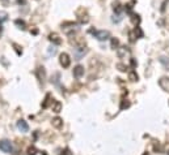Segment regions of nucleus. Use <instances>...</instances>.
Returning a JSON list of instances; mask_svg holds the SVG:
<instances>
[{
	"label": "nucleus",
	"mask_w": 169,
	"mask_h": 155,
	"mask_svg": "<svg viewBox=\"0 0 169 155\" xmlns=\"http://www.w3.org/2000/svg\"><path fill=\"white\" fill-rule=\"evenodd\" d=\"M47 54H49V56H54L55 54H57V48L53 46V47H50L49 51H47Z\"/></svg>",
	"instance_id": "obj_29"
},
{
	"label": "nucleus",
	"mask_w": 169,
	"mask_h": 155,
	"mask_svg": "<svg viewBox=\"0 0 169 155\" xmlns=\"http://www.w3.org/2000/svg\"><path fill=\"white\" fill-rule=\"evenodd\" d=\"M135 4V0H131L128 4H126L125 5V9H126V12H131V9H132V5Z\"/></svg>",
	"instance_id": "obj_25"
},
{
	"label": "nucleus",
	"mask_w": 169,
	"mask_h": 155,
	"mask_svg": "<svg viewBox=\"0 0 169 155\" xmlns=\"http://www.w3.org/2000/svg\"><path fill=\"white\" fill-rule=\"evenodd\" d=\"M130 18H131V22L134 23V25H139V23H140V16L139 14L131 13V14H130Z\"/></svg>",
	"instance_id": "obj_18"
},
{
	"label": "nucleus",
	"mask_w": 169,
	"mask_h": 155,
	"mask_svg": "<svg viewBox=\"0 0 169 155\" xmlns=\"http://www.w3.org/2000/svg\"><path fill=\"white\" fill-rule=\"evenodd\" d=\"M51 124H53L54 128L60 129L62 126H63V120H62L60 117H54V119H53V121H51Z\"/></svg>",
	"instance_id": "obj_15"
},
{
	"label": "nucleus",
	"mask_w": 169,
	"mask_h": 155,
	"mask_svg": "<svg viewBox=\"0 0 169 155\" xmlns=\"http://www.w3.org/2000/svg\"><path fill=\"white\" fill-rule=\"evenodd\" d=\"M7 17H8V14L5 13V12H0V22H2V21H5Z\"/></svg>",
	"instance_id": "obj_30"
},
{
	"label": "nucleus",
	"mask_w": 169,
	"mask_h": 155,
	"mask_svg": "<svg viewBox=\"0 0 169 155\" xmlns=\"http://www.w3.org/2000/svg\"><path fill=\"white\" fill-rule=\"evenodd\" d=\"M117 68H118V70H119V72H126V70H127V67H126L125 64H122V63H118Z\"/></svg>",
	"instance_id": "obj_26"
},
{
	"label": "nucleus",
	"mask_w": 169,
	"mask_h": 155,
	"mask_svg": "<svg viewBox=\"0 0 169 155\" xmlns=\"http://www.w3.org/2000/svg\"><path fill=\"white\" fill-rule=\"evenodd\" d=\"M128 107H130V102L127 101V99H122L119 108H121V110H125V108H128Z\"/></svg>",
	"instance_id": "obj_23"
},
{
	"label": "nucleus",
	"mask_w": 169,
	"mask_h": 155,
	"mask_svg": "<svg viewBox=\"0 0 169 155\" xmlns=\"http://www.w3.org/2000/svg\"><path fill=\"white\" fill-rule=\"evenodd\" d=\"M71 43L75 45L76 47H83L85 45V41H84V38H81V37H75L73 39H71Z\"/></svg>",
	"instance_id": "obj_12"
},
{
	"label": "nucleus",
	"mask_w": 169,
	"mask_h": 155,
	"mask_svg": "<svg viewBox=\"0 0 169 155\" xmlns=\"http://www.w3.org/2000/svg\"><path fill=\"white\" fill-rule=\"evenodd\" d=\"M76 16H77V21L80 23H86L89 21L88 12H86L84 8H79V9L76 11Z\"/></svg>",
	"instance_id": "obj_2"
},
{
	"label": "nucleus",
	"mask_w": 169,
	"mask_h": 155,
	"mask_svg": "<svg viewBox=\"0 0 169 155\" xmlns=\"http://www.w3.org/2000/svg\"><path fill=\"white\" fill-rule=\"evenodd\" d=\"M37 154V149L34 147V146H30L29 149H28V155H35Z\"/></svg>",
	"instance_id": "obj_27"
},
{
	"label": "nucleus",
	"mask_w": 169,
	"mask_h": 155,
	"mask_svg": "<svg viewBox=\"0 0 169 155\" xmlns=\"http://www.w3.org/2000/svg\"><path fill=\"white\" fill-rule=\"evenodd\" d=\"M113 11L115 12L117 14H119L121 12H122V4L118 2V0H115V2L113 3Z\"/></svg>",
	"instance_id": "obj_16"
},
{
	"label": "nucleus",
	"mask_w": 169,
	"mask_h": 155,
	"mask_svg": "<svg viewBox=\"0 0 169 155\" xmlns=\"http://www.w3.org/2000/svg\"><path fill=\"white\" fill-rule=\"evenodd\" d=\"M50 102H53V99H51V95L50 94H47L46 95V98H45V102L42 103V108H47L50 104Z\"/></svg>",
	"instance_id": "obj_19"
},
{
	"label": "nucleus",
	"mask_w": 169,
	"mask_h": 155,
	"mask_svg": "<svg viewBox=\"0 0 169 155\" xmlns=\"http://www.w3.org/2000/svg\"><path fill=\"white\" fill-rule=\"evenodd\" d=\"M132 31H134V34H135V37H136V38H141V37H143V31H141L140 27H138V26H136Z\"/></svg>",
	"instance_id": "obj_22"
},
{
	"label": "nucleus",
	"mask_w": 169,
	"mask_h": 155,
	"mask_svg": "<svg viewBox=\"0 0 169 155\" xmlns=\"http://www.w3.org/2000/svg\"><path fill=\"white\" fill-rule=\"evenodd\" d=\"M159 86L164 91H169V77H161L159 79Z\"/></svg>",
	"instance_id": "obj_7"
},
{
	"label": "nucleus",
	"mask_w": 169,
	"mask_h": 155,
	"mask_svg": "<svg viewBox=\"0 0 169 155\" xmlns=\"http://www.w3.org/2000/svg\"><path fill=\"white\" fill-rule=\"evenodd\" d=\"M128 79H130V81H132V82H135V81L139 79V77H138V74H136L135 70H131V72L128 73Z\"/></svg>",
	"instance_id": "obj_20"
},
{
	"label": "nucleus",
	"mask_w": 169,
	"mask_h": 155,
	"mask_svg": "<svg viewBox=\"0 0 169 155\" xmlns=\"http://www.w3.org/2000/svg\"><path fill=\"white\" fill-rule=\"evenodd\" d=\"M59 63H60V65L63 68H68L70 64H71V59H70V55L63 52L60 54V56H59Z\"/></svg>",
	"instance_id": "obj_3"
},
{
	"label": "nucleus",
	"mask_w": 169,
	"mask_h": 155,
	"mask_svg": "<svg viewBox=\"0 0 169 155\" xmlns=\"http://www.w3.org/2000/svg\"><path fill=\"white\" fill-rule=\"evenodd\" d=\"M17 3H18V4H22V5H24V4L26 3V0H17Z\"/></svg>",
	"instance_id": "obj_35"
},
{
	"label": "nucleus",
	"mask_w": 169,
	"mask_h": 155,
	"mask_svg": "<svg viewBox=\"0 0 169 155\" xmlns=\"http://www.w3.org/2000/svg\"><path fill=\"white\" fill-rule=\"evenodd\" d=\"M110 46H112V48H113V50L118 48V47H119V39H118V38H112Z\"/></svg>",
	"instance_id": "obj_21"
},
{
	"label": "nucleus",
	"mask_w": 169,
	"mask_h": 155,
	"mask_svg": "<svg viewBox=\"0 0 169 155\" xmlns=\"http://www.w3.org/2000/svg\"><path fill=\"white\" fill-rule=\"evenodd\" d=\"M51 110H53V112L59 113L62 111V103L59 101H54L53 99V102H51Z\"/></svg>",
	"instance_id": "obj_10"
},
{
	"label": "nucleus",
	"mask_w": 169,
	"mask_h": 155,
	"mask_svg": "<svg viewBox=\"0 0 169 155\" xmlns=\"http://www.w3.org/2000/svg\"><path fill=\"white\" fill-rule=\"evenodd\" d=\"M31 33L35 35V34H38V30H37V29H33V30H31Z\"/></svg>",
	"instance_id": "obj_36"
},
{
	"label": "nucleus",
	"mask_w": 169,
	"mask_h": 155,
	"mask_svg": "<svg viewBox=\"0 0 169 155\" xmlns=\"http://www.w3.org/2000/svg\"><path fill=\"white\" fill-rule=\"evenodd\" d=\"M62 29L64 30L67 34H70L71 31H76L77 30V25L76 23H73V22H64L62 25Z\"/></svg>",
	"instance_id": "obj_5"
},
{
	"label": "nucleus",
	"mask_w": 169,
	"mask_h": 155,
	"mask_svg": "<svg viewBox=\"0 0 169 155\" xmlns=\"http://www.w3.org/2000/svg\"><path fill=\"white\" fill-rule=\"evenodd\" d=\"M12 46H13V48H15V51H16V52H17V55H18V56H20V55H22V48H21V46H18L17 43H13V45H12Z\"/></svg>",
	"instance_id": "obj_24"
},
{
	"label": "nucleus",
	"mask_w": 169,
	"mask_h": 155,
	"mask_svg": "<svg viewBox=\"0 0 169 155\" xmlns=\"http://www.w3.org/2000/svg\"><path fill=\"white\" fill-rule=\"evenodd\" d=\"M89 33H92L94 35V38H97L98 41H106V39H109V37H110V33L108 30H93V29H90Z\"/></svg>",
	"instance_id": "obj_1"
},
{
	"label": "nucleus",
	"mask_w": 169,
	"mask_h": 155,
	"mask_svg": "<svg viewBox=\"0 0 169 155\" xmlns=\"http://www.w3.org/2000/svg\"><path fill=\"white\" fill-rule=\"evenodd\" d=\"M2 34H3V26L0 25V37H2Z\"/></svg>",
	"instance_id": "obj_37"
},
{
	"label": "nucleus",
	"mask_w": 169,
	"mask_h": 155,
	"mask_svg": "<svg viewBox=\"0 0 169 155\" xmlns=\"http://www.w3.org/2000/svg\"><path fill=\"white\" fill-rule=\"evenodd\" d=\"M60 155H72V154H71L70 149H64V150L62 151V154H60Z\"/></svg>",
	"instance_id": "obj_32"
},
{
	"label": "nucleus",
	"mask_w": 169,
	"mask_h": 155,
	"mask_svg": "<svg viewBox=\"0 0 169 155\" xmlns=\"http://www.w3.org/2000/svg\"><path fill=\"white\" fill-rule=\"evenodd\" d=\"M15 25L18 27V29H21V30H25L26 29V23H25V21L24 20H20V18H17L15 21Z\"/></svg>",
	"instance_id": "obj_17"
},
{
	"label": "nucleus",
	"mask_w": 169,
	"mask_h": 155,
	"mask_svg": "<svg viewBox=\"0 0 169 155\" xmlns=\"http://www.w3.org/2000/svg\"><path fill=\"white\" fill-rule=\"evenodd\" d=\"M76 60H80V59L84 56V55L88 52V50L86 48H83V47H76Z\"/></svg>",
	"instance_id": "obj_14"
},
{
	"label": "nucleus",
	"mask_w": 169,
	"mask_h": 155,
	"mask_svg": "<svg viewBox=\"0 0 169 155\" xmlns=\"http://www.w3.org/2000/svg\"><path fill=\"white\" fill-rule=\"evenodd\" d=\"M128 37H130V42H135V34H134V31H130L128 33Z\"/></svg>",
	"instance_id": "obj_31"
},
{
	"label": "nucleus",
	"mask_w": 169,
	"mask_h": 155,
	"mask_svg": "<svg viewBox=\"0 0 169 155\" xmlns=\"http://www.w3.org/2000/svg\"><path fill=\"white\" fill-rule=\"evenodd\" d=\"M130 61H131V67H132V69H134V68L136 67V61H135V59H131Z\"/></svg>",
	"instance_id": "obj_34"
},
{
	"label": "nucleus",
	"mask_w": 169,
	"mask_h": 155,
	"mask_svg": "<svg viewBox=\"0 0 169 155\" xmlns=\"http://www.w3.org/2000/svg\"><path fill=\"white\" fill-rule=\"evenodd\" d=\"M49 41L53 42L54 45H57V46L62 45V38H60V35H59L58 33H51L49 35Z\"/></svg>",
	"instance_id": "obj_6"
},
{
	"label": "nucleus",
	"mask_w": 169,
	"mask_h": 155,
	"mask_svg": "<svg viewBox=\"0 0 169 155\" xmlns=\"http://www.w3.org/2000/svg\"><path fill=\"white\" fill-rule=\"evenodd\" d=\"M17 128H18L20 132H22V133L29 132V125H28V122L25 120H18L17 121Z\"/></svg>",
	"instance_id": "obj_8"
},
{
	"label": "nucleus",
	"mask_w": 169,
	"mask_h": 155,
	"mask_svg": "<svg viewBox=\"0 0 169 155\" xmlns=\"http://www.w3.org/2000/svg\"><path fill=\"white\" fill-rule=\"evenodd\" d=\"M168 155H169V153H168Z\"/></svg>",
	"instance_id": "obj_39"
},
{
	"label": "nucleus",
	"mask_w": 169,
	"mask_h": 155,
	"mask_svg": "<svg viewBox=\"0 0 169 155\" xmlns=\"http://www.w3.org/2000/svg\"><path fill=\"white\" fill-rule=\"evenodd\" d=\"M0 150H2V151H4V153H12L13 147H12L11 141H8V140L0 141Z\"/></svg>",
	"instance_id": "obj_4"
},
{
	"label": "nucleus",
	"mask_w": 169,
	"mask_h": 155,
	"mask_svg": "<svg viewBox=\"0 0 169 155\" xmlns=\"http://www.w3.org/2000/svg\"><path fill=\"white\" fill-rule=\"evenodd\" d=\"M117 55L118 57H125L126 55H130V50L127 47H119V48H117Z\"/></svg>",
	"instance_id": "obj_13"
},
{
	"label": "nucleus",
	"mask_w": 169,
	"mask_h": 155,
	"mask_svg": "<svg viewBox=\"0 0 169 155\" xmlns=\"http://www.w3.org/2000/svg\"><path fill=\"white\" fill-rule=\"evenodd\" d=\"M73 76L75 78H81L83 76H84V67L81 65H76L73 68Z\"/></svg>",
	"instance_id": "obj_9"
},
{
	"label": "nucleus",
	"mask_w": 169,
	"mask_h": 155,
	"mask_svg": "<svg viewBox=\"0 0 169 155\" xmlns=\"http://www.w3.org/2000/svg\"><path fill=\"white\" fill-rule=\"evenodd\" d=\"M37 76H38V79L42 83L45 82V79H46V70H45V68H43V67H39V68L37 69Z\"/></svg>",
	"instance_id": "obj_11"
},
{
	"label": "nucleus",
	"mask_w": 169,
	"mask_h": 155,
	"mask_svg": "<svg viewBox=\"0 0 169 155\" xmlns=\"http://www.w3.org/2000/svg\"><path fill=\"white\" fill-rule=\"evenodd\" d=\"M143 155H149V154H148V153H144V154H143Z\"/></svg>",
	"instance_id": "obj_38"
},
{
	"label": "nucleus",
	"mask_w": 169,
	"mask_h": 155,
	"mask_svg": "<svg viewBox=\"0 0 169 155\" xmlns=\"http://www.w3.org/2000/svg\"><path fill=\"white\" fill-rule=\"evenodd\" d=\"M153 150H155V151H161V146H160V144H159V141H155L153 142Z\"/></svg>",
	"instance_id": "obj_28"
},
{
	"label": "nucleus",
	"mask_w": 169,
	"mask_h": 155,
	"mask_svg": "<svg viewBox=\"0 0 169 155\" xmlns=\"http://www.w3.org/2000/svg\"><path fill=\"white\" fill-rule=\"evenodd\" d=\"M122 20V17H119V16H117V18H115V16L113 17V22H119Z\"/></svg>",
	"instance_id": "obj_33"
}]
</instances>
